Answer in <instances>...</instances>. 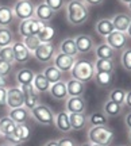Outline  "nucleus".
<instances>
[{
    "mask_svg": "<svg viewBox=\"0 0 131 146\" xmlns=\"http://www.w3.org/2000/svg\"><path fill=\"white\" fill-rule=\"evenodd\" d=\"M0 60H3V61H7L8 64L14 65V64H15V57H14V52H12V47H11V46L0 47Z\"/></svg>",
    "mask_w": 131,
    "mask_h": 146,
    "instance_id": "obj_38",
    "label": "nucleus"
},
{
    "mask_svg": "<svg viewBox=\"0 0 131 146\" xmlns=\"http://www.w3.org/2000/svg\"><path fill=\"white\" fill-rule=\"evenodd\" d=\"M126 94H127L126 89L114 88V89H111L110 94H108V100L114 102V103H116V104L123 106L124 104V99H126Z\"/></svg>",
    "mask_w": 131,
    "mask_h": 146,
    "instance_id": "obj_35",
    "label": "nucleus"
},
{
    "mask_svg": "<svg viewBox=\"0 0 131 146\" xmlns=\"http://www.w3.org/2000/svg\"><path fill=\"white\" fill-rule=\"evenodd\" d=\"M56 35V30H54V27L52 25H49V23H43L42 29H41V31L38 33V39L41 41V43H50L53 41V38Z\"/></svg>",
    "mask_w": 131,
    "mask_h": 146,
    "instance_id": "obj_31",
    "label": "nucleus"
},
{
    "mask_svg": "<svg viewBox=\"0 0 131 146\" xmlns=\"http://www.w3.org/2000/svg\"><path fill=\"white\" fill-rule=\"evenodd\" d=\"M7 107V88L0 87V108Z\"/></svg>",
    "mask_w": 131,
    "mask_h": 146,
    "instance_id": "obj_44",
    "label": "nucleus"
},
{
    "mask_svg": "<svg viewBox=\"0 0 131 146\" xmlns=\"http://www.w3.org/2000/svg\"><path fill=\"white\" fill-rule=\"evenodd\" d=\"M124 125L127 126L128 130H131V111L124 116Z\"/></svg>",
    "mask_w": 131,
    "mask_h": 146,
    "instance_id": "obj_46",
    "label": "nucleus"
},
{
    "mask_svg": "<svg viewBox=\"0 0 131 146\" xmlns=\"http://www.w3.org/2000/svg\"><path fill=\"white\" fill-rule=\"evenodd\" d=\"M57 142H58V146H79L76 139L70 138V137H64V138H61Z\"/></svg>",
    "mask_w": 131,
    "mask_h": 146,
    "instance_id": "obj_43",
    "label": "nucleus"
},
{
    "mask_svg": "<svg viewBox=\"0 0 131 146\" xmlns=\"http://www.w3.org/2000/svg\"><path fill=\"white\" fill-rule=\"evenodd\" d=\"M15 19L14 10L10 5H0V27H10Z\"/></svg>",
    "mask_w": 131,
    "mask_h": 146,
    "instance_id": "obj_26",
    "label": "nucleus"
},
{
    "mask_svg": "<svg viewBox=\"0 0 131 146\" xmlns=\"http://www.w3.org/2000/svg\"><path fill=\"white\" fill-rule=\"evenodd\" d=\"M34 76H35V72L32 69L22 68L16 72L15 78H16V83L19 85H27V84H32Z\"/></svg>",
    "mask_w": 131,
    "mask_h": 146,
    "instance_id": "obj_27",
    "label": "nucleus"
},
{
    "mask_svg": "<svg viewBox=\"0 0 131 146\" xmlns=\"http://www.w3.org/2000/svg\"><path fill=\"white\" fill-rule=\"evenodd\" d=\"M31 112V116L32 119L35 120L37 123L42 126H54V116L56 114L53 112V110L46 104H42L39 103L37 107L30 111Z\"/></svg>",
    "mask_w": 131,
    "mask_h": 146,
    "instance_id": "obj_4",
    "label": "nucleus"
},
{
    "mask_svg": "<svg viewBox=\"0 0 131 146\" xmlns=\"http://www.w3.org/2000/svg\"><path fill=\"white\" fill-rule=\"evenodd\" d=\"M95 73H96L95 64L92 61H89V60H76L72 69H70L72 78L79 80V81L84 84L93 80Z\"/></svg>",
    "mask_w": 131,
    "mask_h": 146,
    "instance_id": "obj_3",
    "label": "nucleus"
},
{
    "mask_svg": "<svg viewBox=\"0 0 131 146\" xmlns=\"http://www.w3.org/2000/svg\"><path fill=\"white\" fill-rule=\"evenodd\" d=\"M43 146H58V142L56 141V139H50V141H47Z\"/></svg>",
    "mask_w": 131,
    "mask_h": 146,
    "instance_id": "obj_48",
    "label": "nucleus"
},
{
    "mask_svg": "<svg viewBox=\"0 0 131 146\" xmlns=\"http://www.w3.org/2000/svg\"><path fill=\"white\" fill-rule=\"evenodd\" d=\"M22 42H23V45L30 50V52H34L35 49H37L39 45H41V41L38 39L37 35H31V36H26V38H23L22 39Z\"/></svg>",
    "mask_w": 131,
    "mask_h": 146,
    "instance_id": "obj_39",
    "label": "nucleus"
},
{
    "mask_svg": "<svg viewBox=\"0 0 131 146\" xmlns=\"http://www.w3.org/2000/svg\"><path fill=\"white\" fill-rule=\"evenodd\" d=\"M12 52H14V57H15V62L18 64H27L32 57V53L27 49L22 41H14L12 42Z\"/></svg>",
    "mask_w": 131,
    "mask_h": 146,
    "instance_id": "obj_11",
    "label": "nucleus"
},
{
    "mask_svg": "<svg viewBox=\"0 0 131 146\" xmlns=\"http://www.w3.org/2000/svg\"><path fill=\"white\" fill-rule=\"evenodd\" d=\"M43 3L54 12H58L65 7V0H43Z\"/></svg>",
    "mask_w": 131,
    "mask_h": 146,
    "instance_id": "obj_41",
    "label": "nucleus"
},
{
    "mask_svg": "<svg viewBox=\"0 0 131 146\" xmlns=\"http://www.w3.org/2000/svg\"><path fill=\"white\" fill-rule=\"evenodd\" d=\"M93 64L96 72H114L115 70V62L112 60H97Z\"/></svg>",
    "mask_w": 131,
    "mask_h": 146,
    "instance_id": "obj_37",
    "label": "nucleus"
},
{
    "mask_svg": "<svg viewBox=\"0 0 131 146\" xmlns=\"http://www.w3.org/2000/svg\"><path fill=\"white\" fill-rule=\"evenodd\" d=\"M88 7H97V5H101L104 3V0H83Z\"/></svg>",
    "mask_w": 131,
    "mask_h": 146,
    "instance_id": "obj_45",
    "label": "nucleus"
},
{
    "mask_svg": "<svg viewBox=\"0 0 131 146\" xmlns=\"http://www.w3.org/2000/svg\"><path fill=\"white\" fill-rule=\"evenodd\" d=\"M116 146H127V145H116Z\"/></svg>",
    "mask_w": 131,
    "mask_h": 146,
    "instance_id": "obj_59",
    "label": "nucleus"
},
{
    "mask_svg": "<svg viewBox=\"0 0 131 146\" xmlns=\"http://www.w3.org/2000/svg\"><path fill=\"white\" fill-rule=\"evenodd\" d=\"M21 89L23 92V99H24V103L23 106L26 107L27 110L31 111L34 107H37L39 103H41V99H39V94L34 89L32 84H27V85H21Z\"/></svg>",
    "mask_w": 131,
    "mask_h": 146,
    "instance_id": "obj_9",
    "label": "nucleus"
},
{
    "mask_svg": "<svg viewBox=\"0 0 131 146\" xmlns=\"http://www.w3.org/2000/svg\"><path fill=\"white\" fill-rule=\"evenodd\" d=\"M105 43L111 46L115 52H120L124 50L128 45V36L126 33H120V31H112L110 35L105 36Z\"/></svg>",
    "mask_w": 131,
    "mask_h": 146,
    "instance_id": "obj_8",
    "label": "nucleus"
},
{
    "mask_svg": "<svg viewBox=\"0 0 131 146\" xmlns=\"http://www.w3.org/2000/svg\"><path fill=\"white\" fill-rule=\"evenodd\" d=\"M49 94L52 95L53 99L56 100H66L68 99V89H66V83L65 81H58L50 85Z\"/></svg>",
    "mask_w": 131,
    "mask_h": 146,
    "instance_id": "obj_20",
    "label": "nucleus"
},
{
    "mask_svg": "<svg viewBox=\"0 0 131 146\" xmlns=\"http://www.w3.org/2000/svg\"><path fill=\"white\" fill-rule=\"evenodd\" d=\"M103 112L107 115V118H116L123 112V106L116 104V103L107 99L103 104Z\"/></svg>",
    "mask_w": 131,
    "mask_h": 146,
    "instance_id": "obj_29",
    "label": "nucleus"
},
{
    "mask_svg": "<svg viewBox=\"0 0 131 146\" xmlns=\"http://www.w3.org/2000/svg\"><path fill=\"white\" fill-rule=\"evenodd\" d=\"M14 15L16 19L19 21H26L30 18H34L35 14V4L32 3L31 0H18L14 7Z\"/></svg>",
    "mask_w": 131,
    "mask_h": 146,
    "instance_id": "obj_5",
    "label": "nucleus"
},
{
    "mask_svg": "<svg viewBox=\"0 0 131 146\" xmlns=\"http://www.w3.org/2000/svg\"><path fill=\"white\" fill-rule=\"evenodd\" d=\"M54 11H52L49 7H47L45 3H39L38 5H35V14H34V18H37L39 22L42 23H49L54 18Z\"/></svg>",
    "mask_w": 131,
    "mask_h": 146,
    "instance_id": "obj_19",
    "label": "nucleus"
},
{
    "mask_svg": "<svg viewBox=\"0 0 131 146\" xmlns=\"http://www.w3.org/2000/svg\"><path fill=\"white\" fill-rule=\"evenodd\" d=\"M128 139H130V142H131V130L128 131Z\"/></svg>",
    "mask_w": 131,
    "mask_h": 146,
    "instance_id": "obj_52",
    "label": "nucleus"
},
{
    "mask_svg": "<svg viewBox=\"0 0 131 146\" xmlns=\"http://www.w3.org/2000/svg\"><path fill=\"white\" fill-rule=\"evenodd\" d=\"M14 134L16 135V138L22 142V143H24L30 139V135H31V129L26 125V123H23V125H16V129L14 131Z\"/></svg>",
    "mask_w": 131,
    "mask_h": 146,
    "instance_id": "obj_34",
    "label": "nucleus"
},
{
    "mask_svg": "<svg viewBox=\"0 0 131 146\" xmlns=\"http://www.w3.org/2000/svg\"><path fill=\"white\" fill-rule=\"evenodd\" d=\"M126 34H127V36H128V39H131V23H130V26H128V29H127Z\"/></svg>",
    "mask_w": 131,
    "mask_h": 146,
    "instance_id": "obj_50",
    "label": "nucleus"
},
{
    "mask_svg": "<svg viewBox=\"0 0 131 146\" xmlns=\"http://www.w3.org/2000/svg\"><path fill=\"white\" fill-rule=\"evenodd\" d=\"M120 1H122V3H123V4H128V3H130V1H131V0H120Z\"/></svg>",
    "mask_w": 131,
    "mask_h": 146,
    "instance_id": "obj_51",
    "label": "nucleus"
},
{
    "mask_svg": "<svg viewBox=\"0 0 131 146\" xmlns=\"http://www.w3.org/2000/svg\"><path fill=\"white\" fill-rule=\"evenodd\" d=\"M8 116L15 122L16 125H23V123H27L28 119L31 118V112H30V110H27L23 106V107H19V108L10 110L8 111Z\"/></svg>",
    "mask_w": 131,
    "mask_h": 146,
    "instance_id": "obj_16",
    "label": "nucleus"
},
{
    "mask_svg": "<svg viewBox=\"0 0 131 146\" xmlns=\"http://www.w3.org/2000/svg\"><path fill=\"white\" fill-rule=\"evenodd\" d=\"M50 85L52 84L49 83V80L45 77V74L42 72L35 73L34 80H32V87L38 94H47L49 89H50Z\"/></svg>",
    "mask_w": 131,
    "mask_h": 146,
    "instance_id": "obj_23",
    "label": "nucleus"
},
{
    "mask_svg": "<svg viewBox=\"0 0 131 146\" xmlns=\"http://www.w3.org/2000/svg\"><path fill=\"white\" fill-rule=\"evenodd\" d=\"M56 53H57V49H56V46L50 42V43H41V45L32 52V56H34V58L37 60L38 62L49 64L53 61Z\"/></svg>",
    "mask_w": 131,
    "mask_h": 146,
    "instance_id": "obj_7",
    "label": "nucleus"
},
{
    "mask_svg": "<svg viewBox=\"0 0 131 146\" xmlns=\"http://www.w3.org/2000/svg\"><path fill=\"white\" fill-rule=\"evenodd\" d=\"M111 21H112L115 31L126 33L131 23V16L128 14H124V12H119V14H115V15L112 16Z\"/></svg>",
    "mask_w": 131,
    "mask_h": 146,
    "instance_id": "obj_17",
    "label": "nucleus"
},
{
    "mask_svg": "<svg viewBox=\"0 0 131 146\" xmlns=\"http://www.w3.org/2000/svg\"><path fill=\"white\" fill-rule=\"evenodd\" d=\"M1 146H11V145H10V143H3Z\"/></svg>",
    "mask_w": 131,
    "mask_h": 146,
    "instance_id": "obj_57",
    "label": "nucleus"
},
{
    "mask_svg": "<svg viewBox=\"0 0 131 146\" xmlns=\"http://www.w3.org/2000/svg\"><path fill=\"white\" fill-rule=\"evenodd\" d=\"M96 85L100 88H110L115 81V73L114 72H96L93 76Z\"/></svg>",
    "mask_w": 131,
    "mask_h": 146,
    "instance_id": "obj_18",
    "label": "nucleus"
},
{
    "mask_svg": "<svg viewBox=\"0 0 131 146\" xmlns=\"http://www.w3.org/2000/svg\"><path fill=\"white\" fill-rule=\"evenodd\" d=\"M81 146H89V142H85V143H83Z\"/></svg>",
    "mask_w": 131,
    "mask_h": 146,
    "instance_id": "obj_54",
    "label": "nucleus"
},
{
    "mask_svg": "<svg viewBox=\"0 0 131 146\" xmlns=\"http://www.w3.org/2000/svg\"><path fill=\"white\" fill-rule=\"evenodd\" d=\"M87 85L79 80L70 78L66 81V89H68V98H74V96H83L85 92Z\"/></svg>",
    "mask_w": 131,
    "mask_h": 146,
    "instance_id": "obj_21",
    "label": "nucleus"
},
{
    "mask_svg": "<svg viewBox=\"0 0 131 146\" xmlns=\"http://www.w3.org/2000/svg\"><path fill=\"white\" fill-rule=\"evenodd\" d=\"M5 85H7V80H5V77L0 76V87H5Z\"/></svg>",
    "mask_w": 131,
    "mask_h": 146,
    "instance_id": "obj_49",
    "label": "nucleus"
},
{
    "mask_svg": "<svg viewBox=\"0 0 131 146\" xmlns=\"http://www.w3.org/2000/svg\"><path fill=\"white\" fill-rule=\"evenodd\" d=\"M115 139V131L110 126H95L88 130V142L95 145L111 146Z\"/></svg>",
    "mask_w": 131,
    "mask_h": 146,
    "instance_id": "obj_2",
    "label": "nucleus"
},
{
    "mask_svg": "<svg viewBox=\"0 0 131 146\" xmlns=\"http://www.w3.org/2000/svg\"><path fill=\"white\" fill-rule=\"evenodd\" d=\"M69 120H70V127L73 131L84 130L88 125L87 112H84V114H69Z\"/></svg>",
    "mask_w": 131,
    "mask_h": 146,
    "instance_id": "obj_22",
    "label": "nucleus"
},
{
    "mask_svg": "<svg viewBox=\"0 0 131 146\" xmlns=\"http://www.w3.org/2000/svg\"><path fill=\"white\" fill-rule=\"evenodd\" d=\"M127 7H128V10L131 11V1H130V3H128V4H127Z\"/></svg>",
    "mask_w": 131,
    "mask_h": 146,
    "instance_id": "obj_53",
    "label": "nucleus"
},
{
    "mask_svg": "<svg viewBox=\"0 0 131 146\" xmlns=\"http://www.w3.org/2000/svg\"><path fill=\"white\" fill-rule=\"evenodd\" d=\"M43 74H45V77L49 80V83L50 84H54V83H58V81H64V73L57 69L54 65H49L45 68L43 70Z\"/></svg>",
    "mask_w": 131,
    "mask_h": 146,
    "instance_id": "obj_30",
    "label": "nucleus"
},
{
    "mask_svg": "<svg viewBox=\"0 0 131 146\" xmlns=\"http://www.w3.org/2000/svg\"><path fill=\"white\" fill-rule=\"evenodd\" d=\"M58 52L68 54V56H72V57H77L79 52H77V47H76L74 38H65V39H62V42L60 43V47H58Z\"/></svg>",
    "mask_w": 131,
    "mask_h": 146,
    "instance_id": "obj_28",
    "label": "nucleus"
},
{
    "mask_svg": "<svg viewBox=\"0 0 131 146\" xmlns=\"http://www.w3.org/2000/svg\"><path fill=\"white\" fill-rule=\"evenodd\" d=\"M95 54H96V58L97 60H114L116 52L112 49L111 46H108L107 43H100L93 49Z\"/></svg>",
    "mask_w": 131,
    "mask_h": 146,
    "instance_id": "obj_25",
    "label": "nucleus"
},
{
    "mask_svg": "<svg viewBox=\"0 0 131 146\" xmlns=\"http://www.w3.org/2000/svg\"><path fill=\"white\" fill-rule=\"evenodd\" d=\"M88 110L87 100L83 96H74L68 98L65 100V111L68 114H84Z\"/></svg>",
    "mask_w": 131,
    "mask_h": 146,
    "instance_id": "obj_10",
    "label": "nucleus"
},
{
    "mask_svg": "<svg viewBox=\"0 0 131 146\" xmlns=\"http://www.w3.org/2000/svg\"><path fill=\"white\" fill-rule=\"evenodd\" d=\"M14 42V33L10 27H0V47L11 46Z\"/></svg>",
    "mask_w": 131,
    "mask_h": 146,
    "instance_id": "obj_36",
    "label": "nucleus"
},
{
    "mask_svg": "<svg viewBox=\"0 0 131 146\" xmlns=\"http://www.w3.org/2000/svg\"><path fill=\"white\" fill-rule=\"evenodd\" d=\"M12 66H14V65L8 64L7 61H3V60H0V76H3V77H7V76H8V74L11 73V70H12Z\"/></svg>",
    "mask_w": 131,
    "mask_h": 146,
    "instance_id": "obj_42",
    "label": "nucleus"
},
{
    "mask_svg": "<svg viewBox=\"0 0 131 146\" xmlns=\"http://www.w3.org/2000/svg\"><path fill=\"white\" fill-rule=\"evenodd\" d=\"M95 30H96V33L99 35L104 36V38L107 35H110L112 31H115L111 18H101V19H99L97 23H96V26H95Z\"/></svg>",
    "mask_w": 131,
    "mask_h": 146,
    "instance_id": "obj_24",
    "label": "nucleus"
},
{
    "mask_svg": "<svg viewBox=\"0 0 131 146\" xmlns=\"http://www.w3.org/2000/svg\"><path fill=\"white\" fill-rule=\"evenodd\" d=\"M74 61H76V57H72V56L64 54L61 52H57L54 58H53V65L57 69H60L62 73H65V72H70Z\"/></svg>",
    "mask_w": 131,
    "mask_h": 146,
    "instance_id": "obj_13",
    "label": "nucleus"
},
{
    "mask_svg": "<svg viewBox=\"0 0 131 146\" xmlns=\"http://www.w3.org/2000/svg\"><path fill=\"white\" fill-rule=\"evenodd\" d=\"M120 64L127 72H131V49H124L123 50L120 57Z\"/></svg>",
    "mask_w": 131,
    "mask_h": 146,
    "instance_id": "obj_40",
    "label": "nucleus"
},
{
    "mask_svg": "<svg viewBox=\"0 0 131 146\" xmlns=\"http://www.w3.org/2000/svg\"><path fill=\"white\" fill-rule=\"evenodd\" d=\"M24 99L21 87H11L7 89V107L10 110L23 107Z\"/></svg>",
    "mask_w": 131,
    "mask_h": 146,
    "instance_id": "obj_12",
    "label": "nucleus"
},
{
    "mask_svg": "<svg viewBox=\"0 0 131 146\" xmlns=\"http://www.w3.org/2000/svg\"><path fill=\"white\" fill-rule=\"evenodd\" d=\"M43 23L39 22L37 18H30L26 21H21L19 26H18V33L22 38H26V36H31V35H38V33L41 31Z\"/></svg>",
    "mask_w": 131,
    "mask_h": 146,
    "instance_id": "obj_6",
    "label": "nucleus"
},
{
    "mask_svg": "<svg viewBox=\"0 0 131 146\" xmlns=\"http://www.w3.org/2000/svg\"><path fill=\"white\" fill-rule=\"evenodd\" d=\"M89 146H101V145H95V143H89Z\"/></svg>",
    "mask_w": 131,
    "mask_h": 146,
    "instance_id": "obj_56",
    "label": "nucleus"
},
{
    "mask_svg": "<svg viewBox=\"0 0 131 146\" xmlns=\"http://www.w3.org/2000/svg\"><path fill=\"white\" fill-rule=\"evenodd\" d=\"M108 119L107 115L103 111H95L88 116V125L91 127L95 126H108Z\"/></svg>",
    "mask_w": 131,
    "mask_h": 146,
    "instance_id": "obj_32",
    "label": "nucleus"
},
{
    "mask_svg": "<svg viewBox=\"0 0 131 146\" xmlns=\"http://www.w3.org/2000/svg\"><path fill=\"white\" fill-rule=\"evenodd\" d=\"M124 104L131 110V91H127L126 94V99H124Z\"/></svg>",
    "mask_w": 131,
    "mask_h": 146,
    "instance_id": "obj_47",
    "label": "nucleus"
},
{
    "mask_svg": "<svg viewBox=\"0 0 131 146\" xmlns=\"http://www.w3.org/2000/svg\"><path fill=\"white\" fill-rule=\"evenodd\" d=\"M54 126L57 127L58 131H61L64 134H68V133L72 131L70 120H69V114L65 110L60 111L58 114H56V116H54Z\"/></svg>",
    "mask_w": 131,
    "mask_h": 146,
    "instance_id": "obj_15",
    "label": "nucleus"
},
{
    "mask_svg": "<svg viewBox=\"0 0 131 146\" xmlns=\"http://www.w3.org/2000/svg\"><path fill=\"white\" fill-rule=\"evenodd\" d=\"M15 129H16V123L11 119L8 115L0 118V131H1L3 137L12 134V133L15 131Z\"/></svg>",
    "mask_w": 131,
    "mask_h": 146,
    "instance_id": "obj_33",
    "label": "nucleus"
},
{
    "mask_svg": "<svg viewBox=\"0 0 131 146\" xmlns=\"http://www.w3.org/2000/svg\"><path fill=\"white\" fill-rule=\"evenodd\" d=\"M65 11L70 26H81L89 19V7L83 0H69L65 4Z\"/></svg>",
    "mask_w": 131,
    "mask_h": 146,
    "instance_id": "obj_1",
    "label": "nucleus"
},
{
    "mask_svg": "<svg viewBox=\"0 0 131 146\" xmlns=\"http://www.w3.org/2000/svg\"><path fill=\"white\" fill-rule=\"evenodd\" d=\"M1 137H3V134H1V131H0V138H1Z\"/></svg>",
    "mask_w": 131,
    "mask_h": 146,
    "instance_id": "obj_58",
    "label": "nucleus"
},
{
    "mask_svg": "<svg viewBox=\"0 0 131 146\" xmlns=\"http://www.w3.org/2000/svg\"><path fill=\"white\" fill-rule=\"evenodd\" d=\"M11 146H24L23 143H18V145H11Z\"/></svg>",
    "mask_w": 131,
    "mask_h": 146,
    "instance_id": "obj_55",
    "label": "nucleus"
},
{
    "mask_svg": "<svg viewBox=\"0 0 131 146\" xmlns=\"http://www.w3.org/2000/svg\"><path fill=\"white\" fill-rule=\"evenodd\" d=\"M74 42H76V47L80 54H88L95 49V42L93 38L88 34H79L74 36Z\"/></svg>",
    "mask_w": 131,
    "mask_h": 146,
    "instance_id": "obj_14",
    "label": "nucleus"
}]
</instances>
